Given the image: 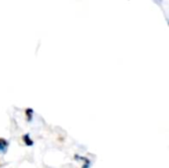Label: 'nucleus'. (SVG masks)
<instances>
[{"mask_svg": "<svg viewBox=\"0 0 169 168\" xmlns=\"http://www.w3.org/2000/svg\"><path fill=\"white\" fill-rule=\"evenodd\" d=\"M9 142L3 137H0V154H5L8 150Z\"/></svg>", "mask_w": 169, "mask_h": 168, "instance_id": "1", "label": "nucleus"}, {"mask_svg": "<svg viewBox=\"0 0 169 168\" xmlns=\"http://www.w3.org/2000/svg\"><path fill=\"white\" fill-rule=\"evenodd\" d=\"M74 158H75V159H81V160L84 161V164L82 165V168H90V166H91V161H90L88 158L82 157V156H79V155H77V154L74 156Z\"/></svg>", "mask_w": 169, "mask_h": 168, "instance_id": "2", "label": "nucleus"}, {"mask_svg": "<svg viewBox=\"0 0 169 168\" xmlns=\"http://www.w3.org/2000/svg\"><path fill=\"white\" fill-rule=\"evenodd\" d=\"M22 138H23V142H24V143L26 144L27 146H34V141L30 137V135H29V134L24 135Z\"/></svg>", "mask_w": 169, "mask_h": 168, "instance_id": "3", "label": "nucleus"}, {"mask_svg": "<svg viewBox=\"0 0 169 168\" xmlns=\"http://www.w3.org/2000/svg\"><path fill=\"white\" fill-rule=\"evenodd\" d=\"M26 116H27V120L29 122H31L32 118H33V110L32 109H27L26 110Z\"/></svg>", "mask_w": 169, "mask_h": 168, "instance_id": "4", "label": "nucleus"}]
</instances>
